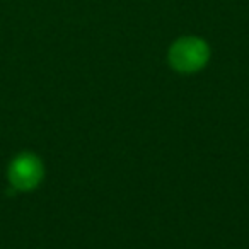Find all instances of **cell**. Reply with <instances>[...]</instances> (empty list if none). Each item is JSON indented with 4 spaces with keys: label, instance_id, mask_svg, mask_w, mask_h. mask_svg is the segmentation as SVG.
I'll return each mask as SVG.
<instances>
[{
    "label": "cell",
    "instance_id": "6da1fadb",
    "mask_svg": "<svg viewBox=\"0 0 249 249\" xmlns=\"http://www.w3.org/2000/svg\"><path fill=\"white\" fill-rule=\"evenodd\" d=\"M208 58V48L203 41L195 38H186L178 41L176 45L171 48L169 60L171 65L176 70L184 73L195 72V70L201 69L207 63Z\"/></svg>",
    "mask_w": 249,
    "mask_h": 249
},
{
    "label": "cell",
    "instance_id": "7a4b0ae2",
    "mask_svg": "<svg viewBox=\"0 0 249 249\" xmlns=\"http://www.w3.org/2000/svg\"><path fill=\"white\" fill-rule=\"evenodd\" d=\"M43 178V166L38 157L31 154H22L12 160L9 167V179L16 190H33Z\"/></svg>",
    "mask_w": 249,
    "mask_h": 249
}]
</instances>
